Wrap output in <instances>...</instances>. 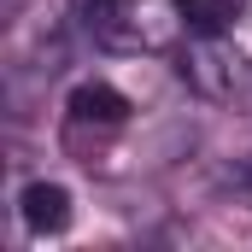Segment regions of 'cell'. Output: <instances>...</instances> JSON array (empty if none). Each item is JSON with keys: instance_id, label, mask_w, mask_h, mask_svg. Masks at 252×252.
I'll list each match as a JSON object with an SVG mask.
<instances>
[{"instance_id": "7a4b0ae2", "label": "cell", "mask_w": 252, "mask_h": 252, "mask_svg": "<svg viewBox=\"0 0 252 252\" xmlns=\"http://www.w3.org/2000/svg\"><path fill=\"white\" fill-rule=\"evenodd\" d=\"M18 211H24L30 235H64L70 229V188L64 182H30L24 199H18Z\"/></svg>"}, {"instance_id": "277c9868", "label": "cell", "mask_w": 252, "mask_h": 252, "mask_svg": "<svg viewBox=\"0 0 252 252\" xmlns=\"http://www.w3.org/2000/svg\"><path fill=\"white\" fill-rule=\"evenodd\" d=\"M70 124H94V129H118L129 118V100L112 88V82H76L70 100H64Z\"/></svg>"}, {"instance_id": "8992f818", "label": "cell", "mask_w": 252, "mask_h": 252, "mask_svg": "<svg viewBox=\"0 0 252 252\" xmlns=\"http://www.w3.org/2000/svg\"><path fill=\"white\" fill-rule=\"evenodd\" d=\"M241 182H247V188H252V158H247V164H241Z\"/></svg>"}, {"instance_id": "6da1fadb", "label": "cell", "mask_w": 252, "mask_h": 252, "mask_svg": "<svg viewBox=\"0 0 252 252\" xmlns=\"http://www.w3.org/2000/svg\"><path fill=\"white\" fill-rule=\"evenodd\" d=\"M182 76H188L205 100H235L241 82H247V59H241L223 35H193L188 59H182Z\"/></svg>"}, {"instance_id": "5b68a950", "label": "cell", "mask_w": 252, "mask_h": 252, "mask_svg": "<svg viewBox=\"0 0 252 252\" xmlns=\"http://www.w3.org/2000/svg\"><path fill=\"white\" fill-rule=\"evenodd\" d=\"M170 6L188 35H229L241 18V0H170Z\"/></svg>"}, {"instance_id": "3957f363", "label": "cell", "mask_w": 252, "mask_h": 252, "mask_svg": "<svg viewBox=\"0 0 252 252\" xmlns=\"http://www.w3.org/2000/svg\"><path fill=\"white\" fill-rule=\"evenodd\" d=\"M82 24L94 30V41L106 47H141V18H135V0H82Z\"/></svg>"}]
</instances>
